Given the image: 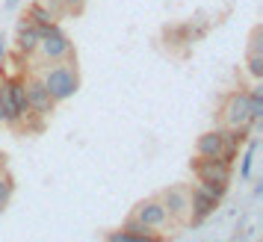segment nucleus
<instances>
[{
  "label": "nucleus",
  "mask_w": 263,
  "mask_h": 242,
  "mask_svg": "<svg viewBox=\"0 0 263 242\" xmlns=\"http://www.w3.org/2000/svg\"><path fill=\"white\" fill-rule=\"evenodd\" d=\"M30 24H36V27H50V24H57V18H53V12L50 9H45L42 6V0H36L30 9H27V15H24Z\"/></svg>",
  "instance_id": "12"
},
{
  "label": "nucleus",
  "mask_w": 263,
  "mask_h": 242,
  "mask_svg": "<svg viewBox=\"0 0 263 242\" xmlns=\"http://www.w3.org/2000/svg\"><path fill=\"white\" fill-rule=\"evenodd\" d=\"M6 59V36H3V33H0V62Z\"/></svg>",
  "instance_id": "23"
},
{
  "label": "nucleus",
  "mask_w": 263,
  "mask_h": 242,
  "mask_svg": "<svg viewBox=\"0 0 263 242\" xmlns=\"http://www.w3.org/2000/svg\"><path fill=\"white\" fill-rule=\"evenodd\" d=\"M21 80H24L27 107H30V112H36V115H42V118H48L50 112H53V107H57V100L50 97L48 86L42 83V77H21Z\"/></svg>",
  "instance_id": "4"
},
{
  "label": "nucleus",
  "mask_w": 263,
  "mask_h": 242,
  "mask_svg": "<svg viewBox=\"0 0 263 242\" xmlns=\"http://www.w3.org/2000/svg\"><path fill=\"white\" fill-rule=\"evenodd\" d=\"M39 42H42V27L30 24V21H18V38H15V50L21 53V56H33L39 48Z\"/></svg>",
  "instance_id": "9"
},
{
  "label": "nucleus",
  "mask_w": 263,
  "mask_h": 242,
  "mask_svg": "<svg viewBox=\"0 0 263 242\" xmlns=\"http://www.w3.org/2000/svg\"><path fill=\"white\" fill-rule=\"evenodd\" d=\"M249 53H260V56H263V27H254V30H251Z\"/></svg>",
  "instance_id": "18"
},
{
  "label": "nucleus",
  "mask_w": 263,
  "mask_h": 242,
  "mask_svg": "<svg viewBox=\"0 0 263 242\" xmlns=\"http://www.w3.org/2000/svg\"><path fill=\"white\" fill-rule=\"evenodd\" d=\"M195 151H198V157H219L222 154V130H210V133L198 136Z\"/></svg>",
  "instance_id": "11"
},
{
  "label": "nucleus",
  "mask_w": 263,
  "mask_h": 242,
  "mask_svg": "<svg viewBox=\"0 0 263 242\" xmlns=\"http://www.w3.org/2000/svg\"><path fill=\"white\" fill-rule=\"evenodd\" d=\"M60 6L65 9V12H80L86 6V0H60Z\"/></svg>",
  "instance_id": "20"
},
{
  "label": "nucleus",
  "mask_w": 263,
  "mask_h": 242,
  "mask_svg": "<svg viewBox=\"0 0 263 242\" xmlns=\"http://www.w3.org/2000/svg\"><path fill=\"white\" fill-rule=\"evenodd\" d=\"M104 242H119V239H112V236H107V239H104Z\"/></svg>",
  "instance_id": "25"
},
{
  "label": "nucleus",
  "mask_w": 263,
  "mask_h": 242,
  "mask_svg": "<svg viewBox=\"0 0 263 242\" xmlns=\"http://www.w3.org/2000/svg\"><path fill=\"white\" fill-rule=\"evenodd\" d=\"M160 201H163V207H166L168 218H186L190 216V189H186V186L178 183V186L163 189Z\"/></svg>",
  "instance_id": "8"
},
{
  "label": "nucleus",
  "mask_w": 263,
  "mask_h": 242,
  "mask_svg": "<svg viewBox=\"0 0 263 242\" xmlns=\"http://www.w3.org/2000/svg\"><path fill=\"white\" fill-rule=\"evenodd\" d=\"M260 151V139H249V151L242 154V163H239V177L242 180H251V171H254V157Z\"/></svg>",
  "instance_id": "14"
},
{
  "label": "nucleus",
  "mask_w": 263,
  "mask_h": 242,
  "mask_svg": "<svg viewBox=\"0 0 263 242\" xmlns=\"http://www.w3.org/2000/svg\"><path fill=\"white\" fill-rule=\"evenodd\" d=\"M166 42L168 45H183V42H190V27H172V30H166Z\"/></svg>",
  "instance_id": "17"
},
{
  "label": "nucleus",
  "mask_w": 263,
  "mask_h": 242,
  "mask_svg": "<svg viewBox=\"0 0 263 242\" xmlns=\"http://www.w3.org/2000/svg\"><path fill=\"white\" fill-rule=\"evenodd\" d=\"M249 74L254 77V80L263 77V56L260 53H249Z\"/></svg>",
  "instance_id": "19"
},
{
  "label": "nucleus",
  "mask_w": 263,
  "mask_h": 242,
  "mask_svg": "<svg viewBox=\"0 0 263 242\" xmlns=\"http://www.w3.org/2000/svg\"><path fill=\"white\" fill-rule=\"evenodd\" d=\"M0 124H3V112H0Z\"/></svg>",
  "instance_id": "26"
},
{
  "label": "nucleus",
  "mask_w": 263,
  "mask_h": 242,
  "mask_svg": "<svg viewBox=\"0 0 263 242\" xmlns=\"http://www.w3.org/2000/svg\"><path fill=\"white\" fill-rule=\"evenodd\" d=\"M42 6H45V9H50V12H53V18H60V15L65 12V9L60 6V0H42Z\"/></svg>",
  "instance_id": "21"
},
{
  "label": "nucleus",
  "mask_w": 263,
  "mask_h": 242,
  "mask_svg": "<svg viewBox=\"0 0 263 242\" xmlns=\"http://www.w3.org/2000/svg\"><path fill=\"white\" fill-rule=\"evenodd\" d=\"M42 83L48 86L50 97L60 104V100H68V97L77 95V89H80V77H77L74 62L65 59V62H53V65H48L45 74H42Z\"/></svg>",
  "instance_id": "1"
},
{
  "label": "nucleus",
  "mask_w": 263,
  "mask_h": 242,
  "mask_svg": "<svg viewBox=\"0 0 263 242\" xmlns=\"http://www.w3.org/2000/svg\"><path fill=\"white\" fill-rule=\"evenodd\" d=\"M133 218L142 221L145 228H151V230H160L168 225V213H166V207H163L160 198H145V201H139V204L133 207Z\"/></svg>",
  "instance_id": "7"
},
{
  "label": "nucleus",
  "mask_w": 263,
  "mask_h": 242,
  "mask_svg": "<svg viewBox=\"0 0 263 242\" xmlns=\"http://www.w3.org/2000/svg\"><path fill=\"white\" fill-rule=\"evenodd\" d=\"M192 174L201 183H222L228 186L231 183V163L219 157H198L192 159Z\"/></svg>",
  "instance_id": "5"
},
{
  "label": "nucleus",
  "mask_w": 263,
  "mask_h": 242,
  "mask_svg": "<svg viewBox=\"0 0 263 242\" xmlns=\"http://www.w3.org/2000/svg\"><path fill=\"white\" fill-rule=\"evenodd\" d=\"M0 112H3V124H9V127H18L21 124L12 89H9V77H0Z\"/></svg>",
  "instance_id": "10"
},
{
  "label": "nucleus",
  "mask_w": 263,
  "mask_h": 242,
  "mask_svg": "<svg viewBox=\"0 0 263 242\" xmlns=\"http://www.w3.org/2000/svg\"><path fill=\"white\" fill-rule=\"evenodd\" d=\"M36 53L45 59V65H50V62H65L74 56V45L60 27L50 24V27H42V42H39Z\"/></svg>",
  "instance_id": "3"
},
{
  "label": "nucleus",
  "mask_w": 263,
  "mask_h": 242,
  "mask_svg": "<svg viewBox=\"0 0 263 242\" xmlns=\"http://www.w3.org/2000/svg\"><path fill=\"white\" fill-rule=\"evenodd\" d=\"M222 118H225V127H254L249 115V92H231L222 107Z\"/></svg>",
  "instance_id": "6"
},
{
  "label": "nucleus",
  "mask_w": 263,
  "mask_h": 242,
  "mask_svg": "<svg viewBox=\"0 0 263 242\" xmlns=\"http://www.w3.org/2000/svg\"><path fill=\"white\" fill-rule=\"evenodd\" d=\"M249 115H251V124L254 127L263 121V83H257L249 92Z\"/></svg>",
  "instance_id": "13"
},
{
  "label": "nucleus",
  "mask_w": 263,
  "mask_h": 242,
  "mask_svg": "<svg viewBox=\"0 0 263 242\" xmlns=\"http://www.w3.org/2000/svg\"><path fill=\"white\" fill-rule=\"evenodd\" d=\"M12 192H15V183H12V177L6 174V171H0V210L9 204V198H12Z\"/></svg>",
  "instance_id": "16"
},
{
  "label": "nucleus",
  "mask_w": 263,
  "mask_h": 242,
  "mask_svg": "<svg viewBox=\"0 0 263 242\" xmlns=\"http://www.w3.org/2000/svg\"><path fill=\"white\" fill-rule=\"evenodd\" d=\"M18 6H21V0H3V9H6V12H15Z\"/></svg>",
  "instance_id": "22"
},
{
  "label": "nucleus",
  "mask_w": 263,
  "mask_h": 242,
  "mask_svg": "<svg viewBox=\"0 0 263 242\" xmlns=\"http://www.w3.org/2000/svg\"><path fill=\"white\" fill-rule=\"evenodd\" d=\"M0 171H6V154L0 151Z\"/></svg>",
  "instance_id": "24"
},
{
  "label": "nucleus",
  "mask_w": 263,
  "mask_h": 242,
  "mask_svg": "<svg viewBox=\"0 0 263 242\" xmlns=\"http://www.w3.org/2000/svg\"><path fill=\"white\" fill-rule=\"evenodd\" d=\"M228 186H222V183H195L190 189V221L192 225H201V221H207V218L216 213V207H219V201L225 198Z\"/></svg>",
  "instance_id": "2"
},
{
  "label": "nucleus",
  "mask_w": 263,
  "mask_h": 242,
  "mask_svg": "<svg viewBox=\"0 0 263 242\" xmlns=\"http://www.w3.org/2000/svg\"><path fill=\"white\" fill-rule=\"evenodd\" d=\"M109 236H112V239H119V242H163V236H160L157 230H148V233H127V230H112Z\"/></svg>",
  "instance_id": "15"
}]
</instances>
